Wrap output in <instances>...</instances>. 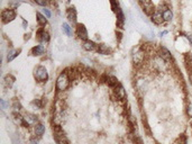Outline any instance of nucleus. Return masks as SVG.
I'll return each instance as SVG.
<instances>
[{
	"label": "nucleus",
	"mask_w": 192,
	"mask_h": 144,
	"mask_svg": "<svg viewBox=\"0 0 192 144\" xmlns=\"http://www.w3.org/2000/svg\"><path fill=\"white\" fill-rule=\"evenodd\" d=\"M69 85H70V79H69L68 73L63 72L59 75V78L56 80V89L59 91H63L69 87Z\"/></svg>",
	"instance_id": "nucleus-1"
},
{
	"label": "nucleus",
	"mask_w": 192,
	"mask_h": 144,
	"mask_svg": "<svg viewBox=\"0 0 192 144\" xmlns=\"http://www.w3.org/2000/svg\"><path fill=\"white\" fill-rule=\"evenodd\" d=\"M34 77L37 81H46L48 79V74H47V70L45 66H38L34 69Z\"/></svg>",
	"instance_id": "nucleus-2"
},
{
	"label": "nucleus",
	"mask_w": 192,
	"mask_h": 144,
	"mask_svg": "<svg viewBox=\"0 0 192 144\" xmlns=\"http://www.w3.org/2000/svg\"><path fill=\"white\" fill-rule=\"evenodd\" d=\"M54 138L55 142L57 144H68V138L65 136V134L63 133L62 129L60 126H55L54 127Z\"/></svg>",
	"instance_id": "nucleus-3"
},
{
	"label": "nucleus",
	"mask_w": 192,
	"mask_h": 144,
	"mask_svg": "<svg viewBox=\"0 0 192 144\" xmlns=\"http://www.w3.org/2000/svg\"><path fill=\"white\" fill-rule=\"evenodd\" d=\"M1 17H2V22L3 23H9L11 20H14L16 17V14L14 10L11 9H6L3 10L2 14H1Z\"/></svg>",
	"instance_id": "nucleus-4"
},
{
	"label": "nucleus",
	"mask_w": 192,
	"mask_h": 144,
	"mask_svg": "<svg viewBox=\"0 0 192 144\" xmlns=\"http://www.w3.org/2000/svg\"><path fill=\"white\" fill-rule=\"evenodd\" d=\"M114 92H115L116 97H117L118 99H120V100L125 99V97H126V91H125L124 87L121 85H119V83L114 87Z\"/></svg>",
	"instance_id": "nucleus-5"
},
{
	"label": "nucleus",
	"mask_w": 192,
	"mask_h": 144,
	"mask_svg": "<svg viewBox=\"0 0 192 144\" xmlns=\"http://www.w3.org/2000/svg\"><path fill=\"white\" fill-rule=\"evenodd\" d=\"M77 36H79V38H81V40H84V41H87V40H88L87 28H86V27H84V25H82V24H79V25H77Z\"/></svg>",
	"instance_id": "nucleus-6"
},
{
	"label": "nucleus",
	"mask_w": 192,
	"mask_h": 144,
	"mask_svg": "<svg viewBox=\"0 0 192 144\" xmlns=\"http://www.w3.org/2000/svg\"><path fill=\"white\" fill-rule=\"evenodd\" d=\"M158 54H160V57L164 60L165 62H166V61H171V60H172V54H171V52L167 50L166 47L162 46L161 49H160V53H158Z\"/></svg>",
	"instance_id": "nucleus-7"
},
{
	"label": "nucleus",
	"mask_w": 192,
	"mask_h": 144,
	"mask_svg": "<svg viewBox=\"0 0 192 144\" xmlns=\"http://www.w3.org/2000/svg\"><path fill=\"white\" fill-rule=\"evenodd\" d=\"M37 40L40 42H42V43H46V42L50 41V35H48V33L47 32H45L44 29H40V31L37 32Z\"/></svg>",
	"instance_id": "nucleus-8"
},
{
	"label": "nucleus",
	"mask_w": 192,
	"mask_h": 144,
	"mask_svg": "<svg viewBox=\"0 0 192 144\" xmlns=\"http://www.w3.org/2000/svg\"><path fill=\"white\" fill-rule=\"evenodd\" d=\"M152 22L156 25H161L162 23L164 22V19H163V16H162V13L160 10H157L155 14H153L152 16Z\"/></svg>",
	"instance_id": "nucleus-9"
},
{
	"label": "nucleus",
	"mask_w": 192,
	"mask_h": 144,
	"mask_svg": "<svg viewBox=\"0 0 192 144\" xmlns=\"http://www.w3.org/2000/svg\"><path fill=\"white\" fill-rule=\"evenodd\" d=\"M25 121L28 123V125H36L38 124V118L36 115H33V114H26V116L24 117Z\"/></svg>",
	"instance_id": "nucleus-10"
},
{
	"label": "nucleus",
	"mask_w": 192,
	"mask_h": 144,
	"mask_svg": "<svg viewBox=\"0 0 192 144\" xmlns=\"http://www.w3.org/2000/svg\"><path fill=\"white\" fill-rule=\"evenodd\" d=\"M45 52V47L43 45H36V46L33 47V50H31V54L35 55V57H38V55H42L44 54Z\"/></svg>",
	"instance_id": "nucleus-11"
},
{
	"label": "nucleus",
	"mask_w": 192,
	"mask_h": 144,
	"mask_svg": "<svg viewBox=\"0 0 192 144\" xmlns=\"http://www.w3.org/2000/svg\"><path fill=\"white\" fill-rule=\"evenodd\" d=\"M44 133H45V126L43 124H36L35 125V135H37L38 138H40Z\"/></svg>",
	"instance_id": "nucleus-12"
},
{
	"label": "nucleus",
	"mask_w": 192,
	"mask_h": 144,
	"mask_svg": "<svg viewBox=\"0 0 192 144\" xmlns=\"http://www.w3.org/2000/svg\"><path fill=\"white\" fill-rule=\"evenodd\" d=\"M96 43L92 41H89V40H87V41L84 42L83 43V49L84 50H87V51H93V50H96Z\"/></svg>",
	"instance_id": "nucleus-13"
},
{
	"label": "nucleus",
	"mask_w": 192,
	"mask_h": 144,
	"mask_svg": "<svg viewBox=\"0 0 192 144\" xmlns=\"http://www.w3.org/2000/svg\"><path fill=\"white\" fill-rule=\"evenodd\" d=\"M68 18L69 20L71 23H73V24H75L77 23V11H75V9H73V8H71V9L68 11Z\"/></svg>",
	"instance_id": "nucleus-14"
},
{
	"label": "nucleus",
	"mask_w": 192,
	"mask_h": 144,
	"mask_svg": "<svg viewBox=\"0 0 192 144\" xmlns=\"http://www.w3.org/2000/svg\"><path fill=\"white\" fill-rule=\"evenodd\" d=\"M144 61V53L143 52H138V53L134 54V62L136 64H140Z\"/></svg>",
	"instance_id": "nucleus-15"
},
{
	"label": "nucleus",
	"mask_w": 192,
	"mask_h": 144,
	"mask_svg": "<svg viewBox=\"0 0 192 144\" xmlns=\"http://www.w3.org/2000/svg\"><path fill=\"white\" fill-rule=\"evenodd\" d=\"M162 16H163L164 22H170V20H172V18H173V13H172L170 9H166L165 11H163Z\"/></svg>",
	"instance_id": "nucleus-16"
},
{
	"label": "nucleus",
	"mask_w": 192,
	"mask_h": 144,
	"mask_svg": "<svg viewBox=\"0 0 192 144\" xmlns=\"http://www.w3.org/2000/svg\"><path fill=\"white\" fill-rule=\"evenodd\" d=\"M107 83H108L110 87H115V86L118 85V80L115 77H112V75H108V77H107Z\"/></svg>",
	"instance_id": "nucleus-17"
},
{
	"label": "nucleus",
	"mask_w": 192,
	"mask_h": 144,
	"mask_svg": "<svg viewBox=\"0 0 192 144\" xmlns=\"http://www.w3.org/2000/svg\"><path fill=\"white\" fill-rule=\"evenodd\" d=\"M98 52L100 54H108L109 49L106 44H100V45H98Z\"/></svg>",
	"instance_id": "nucleus-18"
},
{
	"label": "nucleus",
	"mask_w": 192,
	"mask_h": 144,
	"mask_svg": "<svg viewBox=\"0 0 192 144\" xmlns=\"http://www.w3.org/2000/svg\"><path fill=\"white\" fill-rule=\"evenodd\" d=\"M117 20H118V23H119V25H121L125 20L124 13H123V10H121L120 8H118L117 9Z\"/></svg>",
	"instance_id": "nucleus-19"
},
{
	"label": "nucleus",
	"mask_w": 192,
	"mask_h": 144,
	"mask_svg": "<svg viewBox=\"0 0 192 144\" xmlns=\"http://www.w3.org/2000/svg\"><path fill=\"white\" fill-rule=\"evenodd\" d=\"M19 53H20V50H19V51H10L9 54H8V57H7V60H8V62H10V61H13V60L15 59L16 57H18Z\"/></svg>",
	"instance_id": "nucleus-20"
},
{
	"label": "nucleus",
	"mask_w": 192,
	"mask_h": 144,
	"mask_svg": "<svg viewBox=\"0 0 192 144\" xmlns=\"http://www.w3.org/2000/svg\"><path fill=\"white\" fill-rule=\"evenodd\" d=\"M36 16H37V22H38V24H40V25H45V24L47 23L46 18H45V17H44L42 14L37 13V14H36Z\"/></svg>",
	"instance_id": "nucleus-21"
},
{
	"label": "nucleus",
	"mask_w": 192,
	"mask_h": 144,
	"mask_svg": "<svg viewBox=\"0 0 192 144\" xmlns=\"http://www.w3.org/2000/svg\"><path fill=\"white\" fill-rule=\"evenodd\" d=\"M62 27H63V31H64L65 34L68 35V36H72V28L68 25V24H66V23L63 24Z\"/></svg>",
	"instance_id": "nucleus-22"
},
{
	"label": "nucleus",
	"mask_w": 192,
	"mask_h": 144,
	"mask_svg": "<svg viewBox=\"0 0 192 144\" xmlns=\"http://www.w3.org/2000/svg\"><path fill=\"white\" fill-rule=\"evenodd\" d=\"M14 80H15V79H14L13 75H7L6 79H5V81H6V83H7V85H8V86H9V87H10V86H11V85H13Z\"/></svg>",
	"instance_id": "nucleus-23"
},
{
	"label": "nucleus",
	"mask_w": 192,
	"mask_h": 144,
	"mask_svg": "<svg viewBox=\"0 0 192 144\" xmlns=\"http://www.w3.org/2000/svg\"><path fill=\"white\" fill-rule=\"evenodd\" d=\"M31 106H35L36 108H40L42 107V104H40V99H36V100H34V101H31Z\"/></svg>",
	"instance_id": "nucleus-24"
},
{
	"label": "nucleus",
	"mask_w": 192,
	"mask_h": 144,
	"mask_svg": "<svg viewBox=\"0 0 192 144\" xmlns=\"http://www.w3.org/2000/svg\"><path fill=\"white\" fill-rule=\"evenodd\" d=\"M186 112H188L189 117H192V104H189V105H188V109H186Z\"/></svg>",
	"instance_id": "nucleus-25"
},
{
	"label": "nucleus",
	"mask_w": 192,
	"mask_h": 144,
	"mask_svg": "<svg viewBox=\"0 0 192 144\" xmlns=\"http://www.w3.org/2000/svg\"><path fill=\"white\" fill-rule=\"evenodd\" d=\"M35 2L40 5V6H45L46 5V0H35Z\"/></svg>",
	"instance_id": "nucleus-26"
},
{
	"label": "nucleus",
	"mask_w": 192,
	"mask_h": 144,
	"mask_svg": "<svg viewBox=\"0 0 192 144\" xmlns=\"http://www.w3.org/2000/svg\"><path fill=\"white\" fill-rule=\"evenodd\" d=\"M14 108L19 110L20 108H22V106H20V104H19L18 101H15V103H14Z\"/></svg>",
	"instance_id": "nucleus-27"
},
{
	"label": "nucleus",
	"mask_w": 192,
	"mask_h": 144,
	"mask_svg": "<svg viewBox=\"0 0 192 144\" xmlns=\"http://www.w3.org/2000/svg\"><path fill=\"white\" fill-rule=\"evenodd\" d=\"M38 142H40V138H31V144H38Z\"/></svg>",
	"instance_id": "nucleus-28"
},
{
	"label": "nucleus",
	"mask_w": 192,
	"mask_h": 144,
	"mask_svg": "<svg viewBox=\"0 0 192 144\" xmlns=\"http://www.w3.org/2000/svg\"><path fill=\"white\" fill-rule=\"evenodd\" d=\"M0 104H1V107H2V109H5V108H7V103L3 99H1L0 100Z\"/></svg>",
	"instance_id": "nucleus-29"
},
{
	"label": "nucleus",
	"mask_w": 192,
	"mask_h": 144,
	"mask_svg": "<svg viewBox=\"0 0 192 144\" xmlns=\"http://www.w3.org/2000/svg\"><path fill=\"white\" fill-rule=\"evenodd\" d=\"M13 144H22V142H20V140L18 138H13Z\"/></svg>",
	"instance_id": "nucleus-30"
},
{
	"label": "nucleus",
	"mask_w": 192,
	"mask_h": 144,
	"mask_svg": "<svg viewBox=\"0 0 192 144\" xmlns=\"http://www.w3.org/2000/svg\"><path fill=\"white\" fill-rule=\"evenodd\" d=\"M43 11H44V14L46 15V17H48V18H50V17H51V13H50V10H47V9H43Z\"/></svg>",
	"instance_id": "nucleus-31"
},
{
	"label": "nucleus",
	"mask_w": 192,
	"mask_h": 144,
	"mask_svg": "<svg viewBox=\"0 0 192 144\" xmlns=\"http://www.w3.org/2000/svg\"><path fill=\"white\" fill-rule=\"evenodd\" d=\"M186 38H188V41H190V44L192 45V35H188Z\"/></svg>",
	"instance_id": "nucleus-32"
},
{
	"label": "nucleus",
	"mask_w": 192,
	"mask_h": 144,
	"mask_svg": "<svg viewBox=\"0 0 192 144\" xmlns=\"http://www.w3.org/2000/svg\"><path fill=\"white\" fill-rule=\"evenodd\" d=\"M115 3H116V0H111V5H112V8H114V10H116Z\"/></svg>",
	"instance_id": "nucleus-33"
},
{
	"label": "nucleus",
	"mask_w": 192,
	"mask_h": 144,
	"mask_svg": "<svg viewBox=\"0 0 192 144\" xmlns=\"http://www.w3.org/2000/svg\"><path fill=\"white\" fill-rule=\"evenodd\" d=\"M142 1H143V0H142Z\"/></svg>",
	"instance_id": "nucleus-34"
}]
</instances>
